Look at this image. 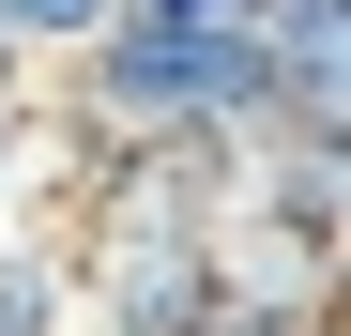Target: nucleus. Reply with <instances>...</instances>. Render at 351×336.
I'll use <instances>...</instances> for the list:
<instances>
[{
  "label": "nucleus",
  "mask_w": 351,
  "mask_h": 336,
  "mask_svg": "<svg viewBox=\"0 0 351 336\" xmlns=\"http://www.w3.org/2000/svg\"><path fill=\"white\" fill-rule=\"evenodd\" d=\"M62 92L92 107V123H123V138H229L245 153L275 123V62H260V31H138V16H107Z\"/></svg>",
  "instance_id": "f257e3e1"
},
{
  "label": "nucleus",
  "mask_w": 351,
  "mask_h": 336,
  "mask_svg": "<svg viewBox=\"0 0 351 336\" xmlns=\"http://www.w3.org/2000/svg\"><path fill=\"white\" fill-rule=\"evenodd\" d=\"M77 275H92L77 336H229L214 230H107V245H77Z\"/></svg>",
  "instance_id": "f03ea898"
},
{
  "label": "nucleus",
  "mask_w": 351,
  "mask_h": 336,
  "mask_svg": "<svg viewBox=\"0 0 351 336\" xmlns=\"http://www.w3.org/2000/svg\"><path fill=\"white\" fill-rule=\"evenodd\" d=\"M92 275H77V230L62 214H16L0 230V336H77Z\"/></svg>",
  "instance_id": "7ed1b4c3"
},
{
  "label": "nucleus",
  "mask_w": 351,
  "mask_h": 336,
  "mask_svg": "<svg viewBox=\"0 0 351 336\" xmlns=\"http://www.w3.org/2000/svg\"><path fill=\"white\" fill-rule=\"evenodd\" d=\"M107 16H123V0H0V46H16V62H31V77H62V62H77V46L107 31Z\"/></svg>",
  "instance_id": "20e7f679"
},
{
  "label": "nucleus",
  "mask_w": 351,
  "mask_h": 336,
  "mask_svg": "<svg viewBox=\"0 0 351 336\" xmlns=\"http://www.w3.org/2000/svg\"><path fill=\"white\" fill-rule=\"evenodd\" d=\"M16 214H46V153H31V123H0V230Z\"/></svg>",
  "instance_id": "39448f33"
},
{
  "label": "nucleus",
  "mask_w": 351,
  "mask_h": 336,
  "mask_svg": "<svg viewBox=\"0 0 351 336\" xmlns=\"http://www.w3.org/2000/svg\"><path fill=\"white\" fill-rule=\"evenodd\" d=\"M0 123H31V62H16V46H0Z\"/></svg>",
  "instance_id": "423d86ee"
},
{
  "label": "nucleus",
  "mask_w": 351,
  "mask_h": 336,
  "mask_svg": "<svg viewBox=\"0 0 351 336\" xmlns=\"http://www.w3.org/2000/svg\"><path fill=\"white\" fill-rule=\"evenodd\" d=\"M306 336H351V306H336V321H306Z\"/></svg>",
  "instance_id": "0eeeda50"
}]
</instances>
